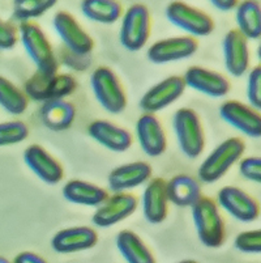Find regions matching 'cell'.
Wrapping results in <instances>:
<instances>
[{
	"mask_svg": "<svg viewBox=\"0 0 261 263\" xmlns=\"http://www.w3.org/2000/svg\"><path fill=\"white\" fill-rule=\"evenodd\" d=\"M138 144L148 156L158 157L167 149V136L161 121L155 114L144 113L136 123Z\"/></svg>",
	"mask_w": 261,
	"mask_h": 263,
	"instance_id": "obj_16",
	"label": "cell"
},
{
	"mask_svg": "<svg viewBox=\"0 0 261 263\" xmlns=\"http://www.w3.org/2000/svg\"><path fill=\"white\" fill-rule=\"evenodd\" d=\"M116 248L127 263H157L154 254L135 232L124 229L116 236Z\"/></svg>",
	"mask_w": 261,
	"mask_h": 263,
	"instance_id": "obj_26",
	"label": "cell"
},
{
	"mask_svg": "<svg viewBox=\"0 0 261 263\" xmlns=\"http://www.w3.org/2000/svg\"><path fill=\"white\" fill-rule=\"evenodd\" d=\"M29 99L25 93L16 85L0 76V106L12 116H20L28 109Z\"/></svg>",
	"mask_w": 261,
	"mask_h": 263,
	"instance_id": "obj_29",
	"label": "cell"
},
{
	"mask_svg": "<svg viewBox=\"0 0 261 263\" xmlns=\"http://www.w3.org/2000/svg\"><path fill=\"white\" fill-rule=\"evenodd\" d=\"M218 204L242 223H253L260 216V203L247 191L236 186H225L217 195Z\"/></svg>",
	"mask_w": 261,
	"mask_h": 263,
	"instance_id": "obj_10",
	"label": "cell"
},
{
	"mask_svg": "<svg viewBox=\"0 0 261 263\" xmlns=\"http://www.w3.org/2000/svg\"><path fill=\"white\" fill-rule=\"evenodd\" d=\"M42 123L51 131H64L73 124L76 107L66 100H49L41 106Z\"/></svg>",
	"mask_w": 261,
	"mask_h": 263,
	"instance_id": "obj_25",
	"label": "cell"
},
{
	"mask_svg": "<svg viewBox=\"0 0 261 263\" xmlns=\"http://www.w3.org/2000/svg\"><path fill=\"white\" fill-rule=\"evenodd\" d=\"M63 197L73 204L99 207L110 195L104 187L94 183L81 179H71L63 186Z\"/></svg>",
	"mask_w": 261,
	"mask_h": 263,
	"instance_id": "obj_24",
	"label": "cell"
},
{
	"mask_svg": "<svg viewBox=\"0 0 261 263\" xmlns=\"http://www.w3.org/2000/svg\"><path fill=\"white\" fill-rule=\"evenodd\" d=\"M98 243V233L90 227H71L56 232L51 246L59 254H72L94 248Z\"/></svg>",
	"mask_w": 261,
	"mask_h": 263,
	"instance_id": "obj_19",
	"label": "cell"
},
{
	"mask_svg": "<svg viewBox=\"0 0 261 263\" xmlns=\"http://www.w3.org/2000/svg\"><path fill=\"white\" fill-rule=\"evenodd\" d=\"M198 50V41L191 35L165 38L148 49V59L154 64L180 62L190 58Z\"/></svg>",
	"mask_w": 261,
	"mask_h": 263,
	"instance_id": "obj_14",
	"label": "cell"
},
{
	"mask_svg": "<svg viewBox=\"0 0 261 263\" xmlns=\"http://www.w3.org/2000/svg\"><path fill=\"white\" fill-rule=\"evenodd\" d=\"M166 17L172 25L191 34V37H205L214 30V21L207 12L184 2H171L166 7Z\"/></svg>",
	"mask_w": 261,
	"mask_h": 263,
	"instance_id": "obj_8",
	"label": "cell"
},
{
	"mask_svg": "<svg viewBox=\"0 0 261 263\" xmlns=\"http://www.w3.org/2000/svg\"><path fill=\"white\" fill-rule=\"evenodd\" d=\"M186 90L183 76H170L158 84L153 85L140 100V107L144 113L154 114L166 109L183 96Z\"/></svg>",
	"mask_w": 261,
	"mask_h": 263,
	"instance_id": "obj_12",
	"label": "cell"
},
{
	"mask_svg": "<svg viewBox=\"0 0 261 263\" xmlns=\"http://www.w3.org/2000/svg\"><path fill=\"white\" fill-rule=\"evenodd\" d=\"M55 6V0H16L13 3L12 17L20 24L29 23L45 15Z\"/></svg>",
	"mask_w": 261,
	"mask_h": 263,
	"instance_id": "obj_30",
	"label": "cell"
},
{
	"mask_svg": "<svg viewBox=\"0 0 261 263\" xmlns=\"http://www.w3.org/2000/svg\"><path fill=\"white\" fill-rule=\"evenodd\" d=\"M224 58L226 70L234 78H240L250 68L248 40L238 29H231L224 38Z\"/></svg>",
	"mask_w": 261,
	"mask_h": 263,
	"instance_id": "obj_18",
	"label": "cell"
},
{
	"mask_svg": "<svg viewBox=\"0 0 261 263\" xmlns=\"http://www.w3.org/2000/svg\"><path fill=\"white\" fill-rule=\"evenodd\" d=\"M219 116L227 124L250 138L261 136L260 111L236 100H229L219 107Z\"/></svg>",
	"mask_w": 261,
	"mask_h": 263,
	"instance_id": "obj_13",
	"label": "cell"
},
{
	"mask_svg": "<svg viewBox=\"0 0 261 263\" xmlns=\"http://www.w3.org/2000/svg\"><path fill=\"white\" fill-rule=\"evenodd\" d=\"M172 126L178 144L188 159H196L205 148V133L198 114L190 107H182L174 114Z\"/></svg>",
	"mask_w": 261,
	"mask_h": 263,
	"instance_id": "obj_5",
	"label": "cell"
},
{
	"mask_svg": "<svg viewBox=\"0 0 261 263\" xmlns=\"http://www.w3.org/2000/svg\"><path fill=\"white\" fill-rule=\"evenodd\" d=\"M12 263H49L39 254L33 252H21L14 257Z\"/></svg>",
	"mask_w": 261,
	"mask_h": 263,
	"instance_id": "obj_36",
	"label": "cell"
},
{
	"mask_svg": "<svg viewBox=\"0 0 261 263\" xmlns=\"http://www.w3.org/2000/svg\"><path fill=\"white\" fill-rule=\"evenodd\" d=\"M90 85L95 99L106 111L121 114L126 110L128 99L118 75L107 66L97 67L90 75Z\"/></svg>",
	"mask_w": 261,
	"mask_h": 263,
	"instance_id": "obj_4",
	"label": "cell"
},
{
	"mask_svg": "<svg viewBox=\"0 0 261 263\" xmlns=\"http://www.w3.org/2000/svg\"><path fill=\"white\" fill-rule=\"evenodd\" d=\"M0 263H11V262H9V260L7 259V258H4V257H0Z\"/></svg>",
	"mask_w": 261,
	"mask_h": 263,
	"instance_id": "obj_39",
	"label": "cell"
},
{
	"mask_svg": "<svg viewBox=\"0 0 261 263\" xmlns=\"http://www.w3.org/2000/svg\"><path fill=\"white\" fill-rule=\"evenodd\" d=\"M88 134L92 139L112 152H126L132 147V134L105 119L93 121L88 126Z\"/></svg>",
	"mask_w": 261,
	"mask_h": 263,
	"instance_id": "obj_21",
	"label": "cell"
},
{
	"mask_svg": "<svg viewBox=\"0 0 261 263\" xmlns=\"http://www.w3.org/2000/svg\"><path fill=\"white\" fill-rule=\"evenodd\" d=\"M52 25L63 44L75 55L85 57L94 50L95 44L92 35L84 29L75 16H72L69 12H56Z\"/></svg>",
	"mask_w": 261,
	"mask_h": 263,
	"instance_id": "obj_9",
	"label": "cell"
},
{
	"mask_svg": "<svg viewBox=\"0 0 261 263\" xmlns=\"http://www.w3.org/2000/svg\"><path fill=\"white\" fill-rule=\"evenodd\" d=\"M236 250L246 254H260L261 253V231H246L239 233L234 240Z\"/></svg>",
	"mask_w": 261,
	"mask_h": 263,
	"instance_id": "obj_32",
	"label": "cell"
},
{
	"mask_svg": "<svg viewBox=\"0 0 261 263\" xmlns=\"http://www.w3.org/2000/svg\"><path fill=\"white\" fill-rule=\"evenodd\" d=\"M213 7L215 9H219V11H224V12H229V11H233V9H236L238 7V2L236 0H213L212 3Z\"/></svg>",
	"mask_w": 261,
	"mask_h": 263,
	"instance_id": "obj_37",
	"label": "cell"
},
{
	"mask_svg": "<svg viewBox=\"0 0 261 263\" xmlns=\"http://www.w3.org/2000/svg\"><path fill=\"white\" fill-rule=\"evenodd\" d=\"M183 80L186 87L213 99L225 97L231 89V83L226 76L200 66L190 67L184 73Z\"/></svg>",
	"mask_w": 261,
	"mask_h": 263,
	"instance_id": "obj_15",
	"label": "cell"
},
{
	"mask_svg": "<svg viewBox=\"0 0 261 263\" xmlns=\"http://www.w3.org/2000/svg\"><path fill=\"white\" fill-rule=\"evenodd\" d=\"M191 210L193 224L201 243L209 249H217L224 245L226 229L217 202L203 195Z\"/></svg>",
	"mask_w": 261,
	"mask_h": 263,
	"instance_id": "obj_1",
	"label": "cell"
},
{
	"mask_svg": "<svg viewBox=\"0 0 261 263\" xmlns=\"http://www.w3.org/2000/svg\"><path fill=\"white\" fill-rule=\"evenodd\" d=\"M81 12L86 18L99 24H114L123 15V6L116 0H85Z\"/></svg>",
	"mask_w": 261,
	"mask_h": 263,
	"instance_id": "obj_28",
	"label": "cell"
},
{
	"mask_svg": "<svg viewBox=\"0 0 261 263\" xmlns=\"http://www.w3.org/2000/svg\"><path fill=\"white\" fill-rule=\"evenodd\" d=\"M246 151V143L242 138L234 136L222 142L210 152L209 156L201 162L198 168V178L205 183L217 182L233 165L240 160Z\"/></svg>",
	"mask_w": 261,
	"mask_h": 263,
	"instance_id": "obj_3",
	"label": "cell"
},
{
	"mask_svg": "<svg viewBox=\"0 0 261 263\" xmlns=\"http://www.w3.org/2000/svg\"><path fill=\"white\" fill-rule=\"evenodd\" d=\"M239 172L251 182H261V159L260 157H246L239 164Z\"/></svg>",
	"mask_w": 261,
	"mask_h": 263,
	"instance_id": "obj_34",
	"label": "cell"
},
{
	"mask_svg": "<svg viewBox=\"0 0 261 263\" xmlns=\"http://www.w3.org/2000/svg\"><path fill=\"white\" fill-rule=\"evenodd\" d=\"M169 199L166 194V181L161 177L150 178L141 198L143 214L150 224L165 221L169 215Z\"/></svg>",
	"mask_w": 261,
	"mask_h": 263,
	"instance_id": "obj_20",
	"label": "cell"
},
{
	"mask_svg": "<svg viewBox=\"0 0 261 263\" xmlns=\"http://www.w3.org/2000/svg\"><path fill=\"white\" fill-rule=\"evenodd\" d=\"M236 29L250 40H258L261 35V8L255 0H246L238 4L235 9Z\"/></svg>",
	"mask_w": 261,
	"mask_h": 263,
	"instance_id": "obj_27",
	"label": "cell"
},
{
	"mask_svg": "<svg viewBox=\"0 0 261 263\" xmlns=\"http://www.w3.org/2000/svg\"><path fill=\"white\" fill-rule=\"evenodd\" d=\"M179 263H198V262H196V260H193V259H186V260H182V262H179Z\"/></svg>",
	"mask_w": 261,
	"mask_h": 263,
	"instance_id": "obj_38",
	"label": "cell"
},
{
	"mask_svg": "<svg viewBox=\"0 0 261 263\" xmlns=\"http://www.w3.org/2000/svg\"><path fill=\"white\" fill-rule=\"evenodd\" d=\"M247 99L250 106L253 109H261V67L256 66L251 70L247 81Z\"/></svg>",
	"mask_w": 261,
	"mask_h": 263,
	"instance_id": "obj_33",
	"label": "cell"
},
{
	"mask_svg": "<svg viewBox=\"0 0 261 263\" xmlns=\"http://www.w3.org/2000/svg\"><path fill=\"white\" fill-rule=\"evenodd\" d=\"M166 194L169 202L186 209L192 207L203 197V190L197 178L190 174H178L166 181Z\"/></svg>",
	"mask_w": 261,
	"mask_h": 263,
	"instance_id": "obj_23",
	"label": "cell"
},
{
	"mask_svg": "<svg viewBox=\"0 0 261 263\" xmlns=\"http://www.w3.org/2000/svg\"><path fill=\"white\" fill-rule=\"evenodd\" d=\"M29 127L23 121H9L0 123V147L18 144L28 139Z\"/></svg>",
	"mask_w": 261,
	"mask_h": 263,
	"instance_id": "obj_31",
	"label": "cell"
},
{
	"mask_svg": "<svg viewBox=\"0 0 261 263\" xmlns=\"http://www.w3.org/2000/svg\"><path fill=\"white\" fill-rule=\"evenodd\" d=\"M17 30L24 49L35 64L38 72L45 75H56L59 67L57 61L49 38L41 29V26L35 21H29L20 24Z\"/></svg>",
	"mask_w": 261,
	"mask_h": 263,
	"instance_id": "obj_2",
	"label": "cell"
},
{
	"mask_svg": "<svg viewBox=\"0 0 261 263\" xmlns=\"http://www.w3.org/2000/svg\"><path fill=\"white\" fill-rule=\"evenodd\" d=\"M138 199L135 194L114 193L93 215V224L99 228H109L121 223L137 210Z\"/></svg>",
	"mask_w": 261,
	"mask_h": 263,
	"instance_id": "obj_11",
	"label": "cell"
},
{
	"mask_svg": "<svg viewBox=\"0 0 261 263\" xmlns=\"http://www.w3.org/2000/svg\"><path fill=\"white\" fill-rule=\"evenodd\" d=\"M18 41V30L8 21L0 18V50H11Z\"/></svg>",
	"mask_w": 261,
	"mask_h": 263,
	"instance_id": "obj_35",
	"label": "cell"
},
{
	"mask_svg": "<svg viewBox=\"0 0 261 263\" xmlns=\"http://www.w3.org/2000/svg\"><path fill=\"white\" fill-rule=\"evenodd\" d=\"M152 32V16L149 8L143 3H135L126 11L122 18V46L129 51H138L147 45Z\"/></svg>",
	"mask_w": 261,
	"mask_h": 263,
	"instance_id": "obj_6",
	"label": "cell"
},
{
	"mask_svg": "<svg viewBox=\"0 0 261 263\" xmlns=\"http://www.w3.org/2000/svg\"><path fill=\"white\" fill-rule=\"evenodd\" d=\"M77 89V81L69 73L45 75L35 72L25 83L24 93L28 99L35 101H49V100H64Z\"/></svg>",
	"mask_w": 261,
	"mask_h": 263,
	"instance_id": "obj_7",
	"label": "cell"
},
{
	"mask_svg": "<svg viewBox=\"0 0 261 263\" xmlns=\"http://www.w3.org/2000/svg\"><path fill=\"white\" fill-rule=\"evenodd\" d=\"M152 166L145 161L129 162L112 169L109 174V186L114 193H127V190L141 186L152 178Z\"/></svg>",
	"mask_w": 261,
	"mask_h": 263,
	"instance_id": "obj_22",
	"label": "cell"
},
{
	"mask_svg": "<svg viewBox=\"0 0 261 263\" xmlns=\"http://www.w3.org/2000/svg\"><path fill=\"white\" fill-rule=\"evenodd\" d=\"M24 161L28 165V168L45 183L55 185L63 179V165L39 144L29 145L24 151Z\"/></svg>",
	"mask_w": 261,
	"mask_h": 263,
	"instance_id": "obj_17",
	"label": "cell"
}]
</instances>
